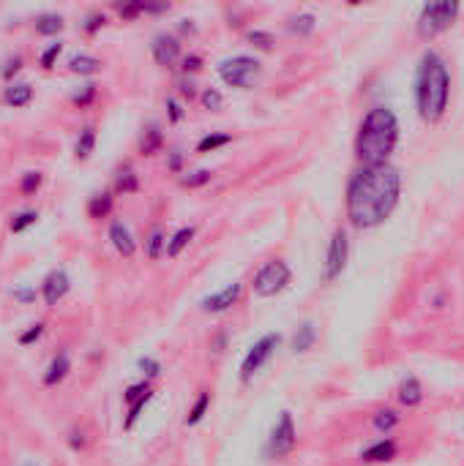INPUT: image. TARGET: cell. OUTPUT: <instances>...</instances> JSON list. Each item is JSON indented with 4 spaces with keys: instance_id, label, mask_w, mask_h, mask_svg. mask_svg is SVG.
<instances>
[{
    "instance_id": "cell-4",
    "label": "cell",
    "mask_w": 464,
    "mask_h": 466,
    "mask_svg": "<svg viewBox=\"0 0 464 466\" xmlns=\"http://www.w3.org/2000/svg\"><path fill=\"white\" fill-rule=\"evenodd\" d=\"M462 14V6L456 0H437V3H426L421 6V14L415 22V33L423 41H431L437 36H443L445 31L453 28V22Z\"/></svg>"
},
{
    "instance_id": "cell-15",
    "label": "cell",
    "mask_w": 464,
    "mask_h": 466,
    "mask_svg": "<svg viewBox=\"0 0 464 466\" xmlns=\"http://www.w3.org/2000/svg\"><path fill=\"white\" fill-rule=\"evenodd\" d=\"M426 399V393H423V384L421 379L415 376V374H407V376H401V382L396 387V401L404 406V409H415V406H421Z\"/></svg>"
},
{
    "instance_id": "cell-21",
    "label": "cell",
    "mask_w": 464,
    "mask_h": 466,
    "mask_svg": "<svg viewBox=\"0 0 464 466\" xmlns=\"http://www.w3.org/2000/svg\"><path fill=\"white\" fill-rule=\"evenodd\" d=\"M68 71L71 74H80V77H93V74H99L101 71V60L99 58H93V55H71L68 58Z\"/></svg>"
},
{
    "instance_id": "cell-30",
    "label": "cell",
    "mask_w": 464,
    "mask_h": 466,
    "mask_svg": "<svg viewBox=\"0 0 464 466\" xmlns=\"http://www.w3.org/2000/svg\"><path fill=\"white\" fill-rule=\"evenodd\" d=\"M230 142H232L230 134H218V131L205 134L197 142V153H213V150H218V148H227Z\"/></svg>"
},
{
    "instance_id": "cell-25",
    "label": "cell",
    "mask_w": 464,
    "mask_h": 466,
    "mask_svg": "<svg viewBox=\"0 0 464 466\" xmlns=\"http://www.w3.org/2000/svg\"><path fill=\"white\" fill-rule=\"evenodd\" d=\"M167 251V237H164V229L162 227H153L150 234L145 237V256H148L150 262H156V259H162Z\"/></svg>"
},
{
    "instance_id": "cell-13",
    "label": "cell",
    "mask_w": 464,
    "mask_h": 466,
    "mask_svg": "<svg viewBox=\"0 0 464 466\" xmlns=\"http://www.w3.org/2000/svg\"><path fill=\"white\" fill-rule=\"evenodd\" d=\"M396 455H399V445L394 436H382V439H377L369 448L361 450V461L364 464H388Z\"/></svg>"
},
{
    "instance_id": "cell-18",
    "label": "cell",
    "mask_w": 464,
    "mask_h": 466,
    "mask_svg": "<svg viewBox=\"0 0 464 466\" xmlns=\"http://www.w3.org/2000/svg\"><path fill=\"white\" fill-rule=\"evenodd\" d=\"M315 344H317V325L312 319H306V322H300L295 335H292V352L303 354V352L315 350Z\"/></svg>"
},
{
    "instance_id": "cell-5",
    "label": "cell",
    "mask_w": 464,
    "mask_h": 466,
    "mask_svg": "<svg viewBox=\"0 0 464 466\" xmlns=\"http://www.w3.org/2000/svg\"><path fill=\"white\" fill-rule=\"evenodd\" d=\"M263 74V63L251 55H232L227 60L218 63V77L227 87H238V90H251Z\"/></svg>"
},
{
    "instance_id": "cell-9",
    "label": "cell",
    "mask_w": 464,
    "mask_h": 466,
    "mask_svg": "<svg viewBox=\"0 0 464 466\" xmlns=\"http://www.w3.org/2000/svg\"><path fill=\"white\" fill-rule=\"evenodd\" d=\"M349 259V234L344 227H336L331 234V243H328V254H325V262H322V283H333L336 278H342L344 267Z\"/></svg>"
},
{
    "instance_id": "cell-42",
    "label": "cell",
    "mask_w": 464,
    "mask_h": 466,
    "mask_svg": "<svg viewBox=\"0 0 464 466\" xmlns=\"http://www.w3.org/2000/svg\"><path fill=\"white\" fill-rule=\"evenodd\" d=\"M183 117H186V109H183V104L175 96H169L167 99V120L172 123V126H178Z\"/></svg>"
},
{
    "instance_id": "cell-26",
    "label": "cell",
    "mask_w": 464,
    "mask_h": 466,
    "mask_svg": "<svg viewBox=\"0 0 464 466\" xmlns=\"http://www.w3.org/2000/svg\"><path fill=\"white\" fill-rule=\"evenodd\" d=\"M208 409H211V393L208 390H202L197 399H194V403L189 406V412H186V426H199L202 420H205V415H208Z\"/></svg>"
},
{
    "instance_id": "cell-19",
    "label": "cell",
    "mask_w": 464,
    "mask_h": 466,
    "mask_svg": "<svg viewBox=\"0 0 464 466\" xmlns=\"http://www.w3.org/2000/svg\"><path fill=\"white\" fill-rule=\"evenodd\" d=\"M194 234H197V227H191V224H189V227H181L178 232H175L172 237H169V240H167V251H164V254L169 256V259H178L183 251L189 249V243L194 240Z\"/></svg>"
},
{
    "instance_id": "cell-34",
    "label": "cell",
    "mask_w": 464,
    "mask_h": 466,
    "mask_svg": "<svg viewBox=\"0 0 464 466\" xmlns=\"http://www.w3.org/2000/svg\"><path fill=\"white\" fill-rule=\"evenodd\" d=\"M211 178H213V172L211 169H197V172H191V175H186L181 180L183 188H202V185L211 183Z\"/></svg>"
},
{
    "instance_id": "cell-44",
    "label": "cell",
    "mask_w": 464,
    "mask_h": 466,
    "mask_svg": "<svg viewBox=\"0 0 464 466\" xmlns=\"http://www.w3.org/2000/svg\"><path fill=\"white\" fill-rule=\"evenodd\" d=\"M115 9L123 19H134V17H139V14H145V3H142V0H137V3H126V6L115 3Z\"/></svg>"
},
{
    "instance_id": "cell-27",
    "label": "cell",
    "mask_w": 464,
    "mask_h": 466,
    "mask_svg": "<svg viewBox=\"0 0 464 466\" xmlns=\"http://www.w3.org/2000/svg\"><path fill=\"white\" fill-rule=\"evenodd\" d=\"M162 145H164V134H162V129L153 123V126H148V131H145L142 142H139V153H142V156H156V153L162 150Z\"/></svg>"
},
{
    "instance_id": "cell-14",
    "label": "cell",
    "mask_w": 464,
    "mask_h": 466,
    "mask_svg": "<svg viewBox=\"0 0 464 466\" xmlns=\"http://www.w3.org/2000/svg\"><path fill=\"white\" fill-rule=\"evenodd\" d=\"M110 240H112V246H115V251L120 256L132 259L134 254H137V240H134L129 224L120 221V218H112V221H110Z\"/></svg>"
},
{
    "instance_id": "cell-24",
    "label": "cell",
    "mask_w": 464,
    "mask_h": 466,
    "mask_svg": "<svg viewBox=\"0 0 464 466\" xmlns=\"http://www.w3.org/2000/svg\"><path fill=\"white\" fill-rule=\"evenodd\" d=\"M287 31L292 36H298V38H306V36H312L317 31V17L309 14V11L295 14V17H290V22H287Z\"/></svg>"
},
{
    "instance_id": "cell-28",
    "label": "cell",
    "mask_w": 464,
    "mask_h": 466,
    "mask_svg": "<svg viewBox=\"0 0 464 466\" xmlns=\"http://www.w3.org/2000/svg\"><path fill=\"white\" fill-rule=\"evenodd\" d=\"M63 28H66V22L60 14H41L36 19V33L38 36H58L63 33Z\"/></svg>"
},
{
    "instance_id": "cell-52",
    "label": "cell",
    "mask_w": 464,
    "mask_h": 466,
    "mask_svg": "<svg viewBox=\"0 0 464 466\" xmlns=\"http://www.w3.org/2000/svg\"><path fill=\"white\" fill-rule=\"evenodd\" d=\"M181 93H183V96H189V99H194V96H197V90H194V85H191V82H183L181 85Z\"/></svg>"
},
{
    "instance_id": "cell-46",
    "label": "cell",
    "mask_w": 464,
    "mask_h": 466,
    "mask_svg": "<svg viewBox=\"0 0 464 466\" xmlns=\"http://www.w3.org/2000/svg\"><path fill=\"white\" fill-rule=\"evenodd\" d=\"M167 169H169L172 175H181L183 172V153L181 150H169V153H167Z\"/></svg>"
},
{
    "instance_id": "cell-36",
    "label": "cell",
    "mask_w": 464,
    "mask_h": 466,
    "mask_svg": "<svg viewBox=\"0 0 464 466\" xmlns=\"http://www.w3.org/2000/svg\"><path fill=\"white\" fill-rule=\"evenodd\" d=\"M93 99H96V85L88 82V85H83V90H77V93L71 96V104L80 107V109H85V107L93 104Z\"/></svg>"
},
{
    "instance_id": "cell-38",
    "label": "cell",
    "mask_w": 464,
    "mask_h": 466,
    "mask_svg": "<svg viewBox=\"0 0 464 466\" xmlns=\"http://www.w3.org/2000/svg\"><path fill=\"white\" fill-rule=\"evenodd\" d=\"M150 393V382L148 379H142V382H137V384H129L126 390H123V401L132 406L134 401H139L142 396H148Z\"/></svg>"
},
{
    "instance_id": "cell-40",
    "label": "cell",
    "mask_w": 464,
    "mask_h": 466,
    "mask_svg": "<svg viewBox=\"0 0 464 466\" xmlns=\"http://www.w3.org/2000/svg\"><path fill=\"white\" fill-rule=\"evenodd\" d=\"M44 330H47V325H44V322H36V325H31L25 333H19V347H31V344H36V341L44 335Z\"/></svg>"
},
{
    "instance_id": "cell-33",
    "label": "cell",
    "mask_w": 464,
    "mask_h": 466,
    "mask_svg": "<svg viewBox=\"0 0 464 466\" xmlns=\"http://www.w3.org/2000/svg\"><path fill=\"white\" fill-rule=\"evenodd\" d=\"M199 101H202V107L211 109V112H218V109L224 107V96H221L216 87H205V90L199 93Z\"/></svg>"
},
{
    "instance_id": "cell-17",
    "label": "cell",
    "mask_w": 464,
    "mask_h": 466,
    "mask_svg": "<svg viewBox=\"0 0 464 466\" xmlns=\"http://www.w3.org/2000/svg\"><path fill=\"white\" fill-rule=\"evenodd\" d=\"M33 101V87L28 82H11L6 90H3V104L6 107H14V109H22Z\"/></svg>"
},
{
    "instance_id": "cell-29",
    "label": "cell",
    "mask_w": 464,
    "mask_h": 466,
    "mask_svg": "<svg viewBox=\"0 0 464 466\" xmlns=\"http://www.w3.org/2000/svg\"><path fill=\"white\" fill-rule=\"evenodd\" d=\"M93 148H96V131L88 126V129H83V131H80V139H77L74 156H77L80 161H88V158H90V153H93Z\"/></svg>"
},
{
    "instance_id": "cell-11",
    "label": "cell",
    "mask_w": 464,
    "mask_h": 466,
    "mask_svg": "<svg viewBox=\"0 0 464 466\" xmlns=\"http://www.w3.org/2000/svg\"><path fill=\"white\" fill-rule=\"evenodd\" d=\"M181 38L172 33H159L153 36V44H150V52H153V60L162 68H175V63L181 60Z\"/></svg>"
},
{
    "instance_id": "cell-50",
    "label": "cell",
    "mask_w": 464,
    "mask_h": 466,
    "mask_svg": "<svg viewBox=\"0 0 464 466\" xmlns=\"http://www.w3.org/2000/svg\"><path fill=\"white\" fill-rule=\"evenodd\" d=\"M68 445H71V448L74 450H80V448H85V439H83V433H71V439H68Z\"/></svg>"
},
{
    "instance_id": "cell-16",
    "label": "cell",
    "mask_w": 464,
    "mask_h": 466,
    "mask_svg": "<svg viewBox=\"0 0 464 466\" xmlns=\"http://www.w3.org/2000/svg\"><path fill=\"white\" fill-rule=\"evenodd\" d=\"M68 371H71V357H68L66 350H60L50 360V366H47V371H44L41 382H44V387H58V384L68 376Z\"/></svg>"
},
{
    "instance_id": "cell-1",
    "label": "cell",
    "mask_w": 464,
    "mask_h": 466,
    "mask_svg": "<svg viewBox=\"0 0 464 466\" xmlns=\"http://www.w3.org/2000/svg\"><path fill=\"white\" fill-rule=\"evenodd\" d=\"M401 200V172L394 164L358 167L344 194L347 221L355 229H377L394 216Z\"/></svg>"
},
{
    "instance_id": "cell-35",
    "label": "cell",
    "mask_w": 464,
    "mask_h": 466,
    "mask_svg": "<svg viewBox=\"0 0 464 466\" xmlns=\"http://www.w3.org/2000/svg\"><path fill=\"white\" fill-rule=\"evenodd\" d=\"M36 221H38V213H36V210H22V213H17V216L11 218V232L14 234L25 232L28 227H33Z\"/></svg>"
},
{
    "instance_id": "cell-22",
    "label": "cell",
    "mask_w": 464,
    "mask_h": 466,
    "mask_svg": "<svg viewBox=\"0 0 464 466\" xmlns=\"http://www.w3.org/2000/svg\"><path fill=\"white\" fill-rule=\"evenodd\" d=\"M399 423H401V415H399L396 409H380V412H374L371 417V428L382 436H391V431H396Z\"/></svg>"
},
{
    "instance_id": "cell-54",
    "label": "cell",
    "mask_w": 464,
    "mask_h": 466,
    "mask_svg": "<svg viewBox=\"0 0 464 466\" xmlns=\"http://www.w3.org/2000/svg\"><path fill=\"white\" fill-rule=\"evenodd\" d=\"M25 466H38V464H25Z\"/></svg>"
},
{
    "instance_id": "cell-2",
    "label": "cell",
    "mask_w": 464,
    "mask_h": 466,
    "mask_svg": "<svg viewBox=\"0 0 464 466\" xmlns=\"http://www.w3.org/2000/svg\"><path fill=\"white\" fill-rule=\"evenodd\" d=\"M450 101V68L437 50H426L415 68V107L423 123L437 126Z\"/></svg>"
},
{
    "instance_id": "cell-7",
    "label": "cell",
    "mask_w": 464,
    "mask_h": 466,
    "mask_svg": "<svg viewBox=\"0 0 464 466\" xmlns=\"http://www.w3.org/2000/svg\"><path fill=\"white\" fill-rule=\"evenodd\" d=\"M290 283H292L290 265L284 259H270V262H265L254 273L251 286H254V295H260V298H276V295H282Z\"/></svg>"
},
{
    "instance_id": "cell-32",
    "label": "cell",
    "mask_w": 464,
    "mask_h": 466,
    "mask_svg": "<svg viewBox=\"0 0 464 466\" xmlns=\"http://www.w3.org/2000/svg\"><path fill=\"white\" fill-rule=\"evenodd\" d=\"M41 183H44V175H41V172H25V175L19 178V191H22L25 197H33L36 191L41 188Z\"/></svg>"
},
{
    "instance_id": "cell-20",
    "label": "cell",
    "mask_w": 464,
    "mask_h": 466,
    "mask_svg": "<svg viewBox=\"0 0 464 466\" xmlns=\"http://www.w3.org/2000/svg\"><path fill=\"white\" fill-rule=\"evenodd\" d=\"M112 207H115L112 191H99V194H93V197L88 200V216L101 221V218H107L112 213Z\"/></svg>"
},
{
    "instance_id": "cell-23",
    "label": "cell",
    "mask_w": 464,
    "mask_h": 466,
    "mask_svg": "<svg viewBox=\"0 0 464 466\" xmlns=\"http://www.w3.org/2000/svg\"><path fill=\"white\" fill-rule=\"evenodd\" d=\"M115 191L117 194H137L139 191V175L129 164H123L115 172Z\"/></svg>"
},
{
    "instance_id": "cell-43",
    "label": "cell",
    "mask_w": 464,
    "mask_h": 466,
    "mask_svg": "<svg viewBox=\"0 0 464 466\" xmlns=\"http://www.w3.org/2000/svg\"><path fill=\"white\" fill-rule=\"evenodd\" d=\"M22 71V55H11L9 60H6V66L0 68V77L6 80V82H11L14 80V74Z\"/></svg>"
},
{
    "instance_id": "cell-48",
    "label": "cell",
    "mask_w": 464,
    "mask_h": 466,
    "mask_svg": "<svg viewBox=\"0 0 464 466\" xmlns=\"http://www.w3.org/2000/svg\"><path fill=\"white\" fill-rule=\"evenodd\" d=\"M164 11H169V3H156V6L145 3V14H164Z\"/></svg>"
},
{
    "instance_id": "cell-31",
    "label": "cell",
    "mask_w": 464,
    "mask_h": 466,
    "mask_svg": "<svg viewBox=\"0 0 464 466\" xmlns=\"http://www.w3.org/2000/svg\"><path fill=\"white\" fill-rule=\"evenodd\" d=\"M150 401H153V390H150L148 396H142L139 401H134L132 406H129V412H126V420H123V431H132L134 426H137V420H139V415L145 412V406H148Z\"/></svg>"
},
{
    "instance_id": "cell-53",
    "label": "cell",
    "mask_w": 464,
    "mask_h": 466,
    "mask_svg": "<svg viewBox=\"0 0 464 466\" xmlns=\"http://www.w3.org/2000/svg\"><path fill=\"white\" fill-rule=\"evenodd\" d=\"M224 344H227V333H221L216 338V352H224Z\"/></svg>"
},
{
    "instance_id": "cell-45",
    "label": "cell",
    "mask_w": 464,
    "mask_h": 466,
    "mask_svg": "<svg viewBox=\"0 0 464 466\" xmlns=\"http://www.w3.org/2000/svg\"><path fill=\"white\" fill-rule=\"evenodd\" d=\"M104 25H107V17L96 11V14H88V19L83 22V31H85L88 36H96V33L101 31V28H104Z\"/></svg>"
},
{
    "instance_id": "cell-37",
    "label": "cell",
    "mask_w": 464,
    "mask_h": 466,
    "mask_svg": "<svg viewBox=\"0 0 464 466\" xmlns=\"http://www.w3.org/2000/svg\"><path fill=\"white\" fill-rule=\"evenodd\" d=\"M63 52V41H55V44H50L47 50L41 52V58H38V66L44 68V71H50V68H55V60H58V55Z\"/></svg>"
},
{
    "instance_id": "cell-51",
    "label": "cell",
    "mask_w": 464,
    "mask_h": 466,
    "mask_svg": "<svg viewBox=\"0 0 464 466\" xmlns=\"http://www.w3.org/2000/svg\"><path fill=\"white\" fill-rule=\"evenodd\" d=\"M181 33H197V28H194V25H191V19H181Z\"/></svg>"
},
{
    "instance_id": "cell-8",
    "label": "cell",
    "mask_w": 464,
    "mask_h": 466,
    "mask_svg": "<svg viewBox=\"0 0 464 466\" xmlns=\"http://www.w3.org/2000/svg\"><path fill=\"white\" fill-rule=\"evenodd\" d=\"M279 344H282V333H265L260 341H254L243 357V363H241V382L249 384L268 366V360L276 354Z\"/></svg>"
},
{
    "instance_id": "cell-41",
    "label": "cell",
    "mask_w": 464,
    "mask_h": 466,
    "mask_svg": "<svg viewBox=\"0 0 464 466\" xmlns=\"http://www.w3.org/2000/svg\"><path fill=\"white\" fill-rule=\"evenodd\" d=\"M249 41L257 47V50H263V52H270L273 50V36L268 33V31H249Z\"/></svg>"
},
{
    "instance_id": "cell-12",
    "label": "cell",
    "mask_w": 464,
    "mask_h": 466,
    "mask_svg": "<svg viewBox=\"0 0 464 466\" xmlns=\"http://www.w3.org/2000/svg\"><path fill=\"white\" fill-rule=\"evenodd\" d=\"M68 289H71V278H68V273L63 267H58L41 281V300L52 308V305H58L60 300L66 298Z\"/></svg>"
},
{
    "instance_id": "cell-49",
    "label": "cell",
    "mask_w": 464,
    "mask_h": 466,
    "mask_svg": "<svg viewBox=\"0 0 464 466\" xmlns=\"http://www.w3.org/2000/svg\"><path fill=\"white\" fill-rule=\"evenodd\" d=\"M14 298L22 300V303H31V300L36 298V292L33 289H17V292H14Z\"/></svg>"
},
{
    "instance_id": "cell-47",
    "label": "cell",
    "mask_w": 464,
    "mask_h": 466,
    "mask_svg": "<svg viewBox=\"0 0 464 466\" xmlns=\"http://www.w3.org/2000/svg\"><path fill=\"white\" fill-rule=\"evenodd\" d=\"M181 63H183V66H181L183 74H194V71H199V68H202V58L191 52V55H186V58H183Z\"/></svg>"
},
{
    "instance_id": "cell-6",
    "label": "cell",
    "mask_w": 464,
    "mask_h": 466,
    "mask_svg": "<svg viewBox=\"0 0 464 466\" xmlns=\"http://www.w3.org/2000/svg\"><path fill=\"white\" fill-rule=\"evenodd\" d=\"M298 448V428H295V417L290 409L279 412V420L273 423V428L268 433L265 455L270 461H282L292 450Z\"/></svg>"
},
{
    "instance_id": "cell-10",
    "label": "cell",
    "mask_w": 464,
    "mask_h": 466,
    "mask_svg": "<svg viewBox=\"0 0 464 466\" xmlns=\"http://www.w3.org/2000/svg\"><path fill=\"white\" fill-rule=\"evenodd\" d=\"M241 295H243V283L232 281V283H227L221 292L199 300V311H202V314H224V311H230L232 305L241 300Z\"/></svg>"
},
{
    "instance_id": "cell-3",
    "label": "cell",
    "mask_w": 464,
    "mask_h": 466,
    "mask_svg": "<svg viewBox=\"0 0 464 466\" xmlns=\"http://www.w3.org/2000/svg\"><path fill=\"white\" fill-rule=\"evenodd\" d=\"M399 145V117L391 107L377 104L364 115L355 136V158L361 167L391 164V156Z\"/></svg>"
},
{
    "instance_id": "cell-39",
    "label": "cell",
    "mask_w": 464,
    "mask_h": 466,
    "mask_svg": "<svg viewBox=\"0 0 464 466\" xmlns=\"http://www.w3.org/2000/svg\"><path fill=\"white\" fill-rule=\"evenodd\" d=\"M137 368H139V371H142V374H145V379H159V376H162V363H159V360H153V357H139V360H137Z\"/></svg>"
}]
</instances>
